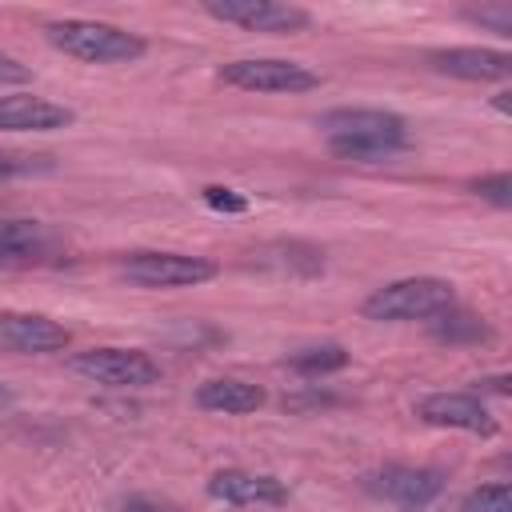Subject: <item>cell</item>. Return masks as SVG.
Wrapping results in <instances>:
<instances>
[{
	"label": "cell",
	"instance_id": "cell-10",
	"mask_svg": "<svg viewBox=\"0 0 512 512\" xmlns=\"http://www.w3.org/2000/svg\"><path fill=\"white\" fill-rule=\"evenodd\" d=\"M68 328L40 312H0V352L12 356H44L68 348Z\"/></svg>",
	"mask_w": 512,
	"mask_h": 512
},
{
	"label": "cell",
	"instance_id": "cell-25",
	"mask_svg": "<svg viewBox=\"0 0 512 512\" xmlns=\"http://www.w3.org/2000/svg\"><path fill=\"white\" fill-rule=\"evenodd\" d=\"M508 96H512V92H508V88H500V92H496V96H492V108H496V112H500V116H508V112H512V100H508Z\"/></svg>",
	"mask_w": 512,
	"mask_h": 512
},
{
	"label": "cell",
	"instance_id": "cell-23",
	"mask_svg": "<svg viewBox=\"0 0 512 512\" xmlns=\"http://www.w3.org/2000/svg\"><path fill=\"white\" fill-rule=\"evenodd\" d=\"M36 160L44 156H20V152H0V176H12V172H32Z\"/></svg>",
	"mask_w": 512,
	"mask_h": 512
},
{
	"label": "cell",
	"instance_id": "cell-3",
	"mask_svg": "<svg viewBox=\"0 0 512 512\" xmlns=\"http://www.w3.org/2000/svg\"><path fill=\"white\" fill-rule=\"evenodd\" d=\"M456 304V288L440 276H404V280H392L384 288H376L368 300H364V316L368 320H436L440 312H448Z\"/></svg>",
	"mask_w": 512,
	"mask_h": 512
},
{
	"label": "cell",
	"instance_id": "cell-24",
	"mask_svg": "<svg viewBox=\"0 0 512 512\" xmlns=\"http://www.w3.org/2000/svg\"><path fill=\"white\" fill-rule=\"evenodd\" d=\"M480 388H488L496 396H508V376H488V380H480Z\"/></svg>",
	"mask_w": 512,
	"mask_h": 512
},
{
	"label": "cell",
	"instance_id": "cell-21",
	"mask_svg": "<svg viewBox=\"0 0 512 512\" xmlns=\"http://www.w3.org/2000/svg\"><path fill=\"white\" fill-rule=\"evenodd\" d=\"M200 196H204V204H208L212 212H228V216H240V212H248V200H244L236 188H224V184H208Z\"/></svg>",
	"mask_w": 512,
	"mask_h": 512
},
{
	"label": "cell",
	"instance_id": "cell-22",
	"mask_svg": "<svg viewBox=\"0 0 512 512\" xmlns=\"http://www.w3.org/2000/svg\"><path fill=\"white\" fill-rule=\"evenodd\" d=\"M28 80H32L28 64H20V60L8 56V52H0V84H28Z\"/></svg>",
	"mask_w": 512,
	"mask_h": 512
},
{
	"label": "cell",
	"instance_id": "cell-5",
	"mask_svg": "<svg viewBox=\"0 0 512 512\" xmlns=\"http://www.w3.org/2000/svg\"><path fill=\"white\" fill-rule=\"evenodd\" d=\"M216 76L228 84V88H240V92H312L320 88V76L308 68V64H296V60H280V56H244V60H228L216 68Z\"/></svg>",
	"mask_w": 512,
	"mask_h": 512
},
{
	"label": "cell",
	"instance_id": "cell-1",
	"mask_svg": "<svg viewBox=\"0 0 512 512\" xmlns=\"http://www.w3.org/2000/svg\"><path fill=\"white\" fill-rule=\"evenodd\" d=\"M316 128L328 136V148L344 160H388L412 148L408 120L388 108H332L316 116Z\"/></svg>",
	"mask_w": 512,
	"mask_h": 512
},
{
	"label": "cell",
	"instance_id": "cell-18",
	"mask_svg": "<svg viewBox=\"0 0 512 512\" xmlns=\"http://www.w3.org/2000/svg\"><path fill=\"white\" fill-rule=\"evenodd\" d=\"M464 512H512V488L504 480L480 484L464 496Z\"/></svg>",
	"mask_w": 512,
	"mask_h": 512
},
{
	"label": "cell",
	"instance_id": "cell-12",
	"mask_svg": "<svg viewBox=\"0 0 512 512\" xmlns=\"http://www.w3.org/2000/svg\"><path fill=\"white\" fill-rule=\"evenodd\" d=\"M72 120H76L72 108L32 92L0 96V132H56V128H68Z\"/></svg>",
	"mask_w": 512,
	"mask_h": 512
},
{
	"label": "cell",
	"instance_id": "cell-6",
	"mask_svg": "<svg viewBox=\"0 0 512 512\" xmlns=\"http://www.w3.org/2000/svg\"><path fill=\"white\" fill-rule=\"evenodd\" d=\"M120 276L136 288H196L216 276V264L184 252H128Z\"/></svg>",
	"mask_w": 512,
	"mask_h": 512
},
{
	"label": "cell",
	"instance_id": "cell-4",
	"mask_svg": "<svg viewBox=\"0 0 512 512\" xmlns=\"http://www.w3.org/2000/svg\"><path fill=\"white\" fill-rule=\"evenodd\" d=\"M68 372L104 388H148L160 384V364L140 348H84L68 356Z\"/></svg>",
	"mask_w": 512,
	"mask_h": 512
},
{
	"label": "cell",
	"instance_id": "cell-17",
	"mask_svg": "<svg viewBox=\"0 0 512 512\" xmlns=\"http://www.w3.org/2000/svg\"><path fill=\"white\" fill-rule=\"evenodd\" d=\"M436 336L440 340H448V344H464V340H484L488 336V328L476 320V316H468V312H440L436 316Z\"/></svg>",
	"mask_w": 512,
	"mask_h": 512
},
{
	"label": "cell",
	"instance_id": "cell-9",
	"mask_svg": "<svg viewBox=\"0 0 512 512\" xmlns=\"http://www.w3.org/2000/svg\"><path fill=\"white\" fill-rule=\"evenodd\" d=\"M204 492L220 504H232V508H280V504H288L284 480L264 476V472H244V468H224V472L208 476Z\"/></svg>",
	"mask_w": 512,
	"mask_h": 512
},
{
	"label": "cell",
	"instance_id": "cell-13",
	"mask_svg": "<svg viewBox=\"0 0 512 512\" xmlns=\"http://www.w3.org/2000/svg\"><path fill=\"white\" fill-rule=\"evenodd\" d=\"M428 64L440 76H456V80H508L512 76V56L496 48H436L428 52Z\"/></svg>",
	"mask_w": 512,
	"mask_h": 512
},
{
	"label": "cell",
	"instance_id": "cell-14",
	"mask_svg": "<svg viewBox=\"0 0 512 512\" xmlns=\"http://www.w3.org/2000/svg\"><path fill=\"white\" fill-rule=\"evenodd\" d=\"M264 400H268V392L252 380H240V376H212L196 388V408L224 412V416L256 412V408H264Z\"/></svg>",
	"mask_w": 512,
	"mask_h": 512
},
{
	"label": "cell",
	"instance_id": "cell-15",
	"mask_svg": "<svg viewBox=\"0 0 512 512\" xmlns=\"http://www.w3.org/2000/svg\"><path fill=\"white\" fill-rule=\"evenodd\" d=\"M344 364H348V352L340 344H312V348H300V352H292L284 360V368H292L296 376H308V380L328 376V372H340Z\"/></svg>",
	"mask_w": 512,
	"mask_h": 512
},
{
	"label": "cell",
	"instance_id": "cell-16",
	"mask_svg": "<svg viewBox=\"0 0 512 512\" xmlns=\"http://www.w3.org/2000/svg\"><path fill=\"white\" fill-rule=\"evenodd\" d=\"M40 248V224L36 220H0V256L20 260Z\"/></svg>",
	"mask_w": 512,
	"mask_h": 512
},
{
	"label": "cell",
	"instance_id": "cell-2",
	"mask_svg": "<svg viewBox=\"0 0 512 512\" xmlns=\"http://www.w3.org/2000/svg\"><path fill=\"white\" fill-rule=\"evenodd\" d=\"M44 36L56 52H64L80 64H132L148 52L144 36L116 28V24H104V20H76V16L48 20Z\"/></svg>",
	"mask_w": 512,
	"mask_h": 512
},
{
	"label": "cell",
	"instance_id": "cell-20",
	"mask_svg": "<svg viewBox=\"0 0 512 512\" xmlns=\"http://www.w3.org/2000/svg\"><path fill=\"white\" fill-rule=\"evenodd\" d=\"M464 20L480 24V28H492L496 36H512V8L508 4H492V8H468Z\"/></svg>",
	"mask_w": 512,
	"mask_h": 512
},
{
	"label": "cell",
	"instance_id": "cell-19",
	"mask_svg": "<svg viewBox=\"0 0 512 512\" xmlns=\"http://www.w3.org/2000/svg\"><path fill=\"white\" fill-rule=\"evenodd\" d=\"M468 188H472L480 200L496 204V208H512V176H508V172H492V176H480V180H472Z\"/></svg>",
	"mask_w": 512,
	"mask_h": 512
},
{
	"label": "cell",
	"instance_id": "cell-8",
	"mask_svg": "<svg viewBox=\"0 0 512 512\" xmlns=\"http://www.w3.org/2000/svg\"><path fill=\"white\" fill-rule=\"evenodd\" d=\"M368 492L396 504V508H428L440 492H444V476L432 472V468H408V464H388L380 472H372L368 480Z\"/></svg>",
	"mask_w": 512,
	"mask_h": 512
},
{
	"label": "cell",
	"instance_id": "cell-11",
	"mask_svg": "<svg viewBox=\"0 0 512 512\" xmlns=\"http://www.w3.org/2000/svg\"><path fill=\"white\" fill-rule=\"evenodd\" d=\"M416 416L432 428H456V432H476V436H492L496 420L484 408L480 396L472 392H432L416 404Z\"/></svg>",
	"mask_w": 512,
	"mask_h": 512
},
{
	"label": "cell",
	"instance_id": "cell-7",
	"mask_svg": "<svg viewBox=\"0 0 512 512\" xmlns=\"http://www.w3.org/2000/svg\"><path fill=\"white\" fill-rule=\"evenodd\" d=\"M204 16L220 24H236L244 32H272V36H292L312 28V12L300 4H280V0H204Z\"/></svg>",
	"mask_w": 512,
	"mask_h": 512
}]
</instances>
